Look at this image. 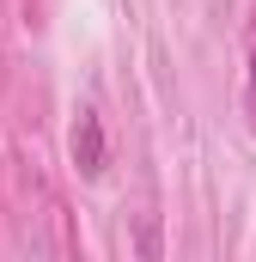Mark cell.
Here are the masks:
<instances>
[{
	"mask_svg": "<svg viewBox=\"0 0 256 262\" xmlns=\"http://www.w3.org/2000/svg\"><path fill=\"white\" fill-rule=\"evenodd\" d=\"M73 165H79L86 177L104 171V122H98L92 110H79V128H73Z\"/></svg>",
	"mask_w": 256,
	"mask_h": 262,
	"instance_id": "6da1fadb",
	"label": "cell"
},
{
	"mask_svg": "<svg viewBox=\"0 0 256 262\" xmlns=\"http://www.w3.org/2000/svg\"><path fill=\"white\" fill-rule=\"evenodd\" d=\"M250 85H256V61H250Z\"/></svg>",
	"mask_w": 256,
	"mask_h": 262,
	"instance_id": "7a4b0ae2",
	"label": "cell"
}]
</instances>
